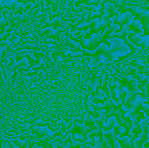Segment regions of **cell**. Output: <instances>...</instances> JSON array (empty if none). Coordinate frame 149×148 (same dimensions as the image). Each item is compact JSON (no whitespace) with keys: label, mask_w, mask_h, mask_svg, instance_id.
Returning <instances> with one entry per match:
<instances>
[{"label":"cell","mask_w":149,"mask_h":148,"mask_svg":"<svg viewBox=\"0 0 149 148\" xmlns=\"http://www.w3.org/2000/svg\"><path fill=\"white\" fill-rule=\"evenodd\" d=\"M144 147L146 148H149V142L148 143H147V144H144Z\"/></svg>","instance_id":"cell-50"},{"label":"cell","mask_w":149,"mask_h":148,"mask_svg":"<svg viewBox=\"0 0 149 148\" xmlns=\"http://www.w3.org/2000/svg\"><path fill=\"white\" fill-rule=\"evenodd\" d=\"M53 52H54L53 51H47L45 53V58H46V60L49 61V62H51L52 65H53V61H54V59L52 58V53Z\"/></svg>","instance_id":"cell-41"},{"label":"cell","mask_w":149,"mask_h":148,"mask_svg":"<svg viewBox=\"0 0 149 148\" xmlns=\"http://www.w3.org/2000/svg\"><path fill=\"white\" fill-rule=\"evenodd\" d=\"M52 5L51 4L50 6H49V10H48V13H49V17H50V20H52L53 18H55V17H59L60 16V10H58V11H56V12H54L53 10H52Z\"/></svg>","instance_id":"cell-31"},{"label":"cell","mask_w":149,"mask_h":148,"mask_svg":"<svg viewBox=\"0 0 149 148\" xmlns=\"http://www.w3.org/2000/svg\"><path fill=\"white\" fill-rule=\"evenodd\" d=\"M118 11L120 13L130 11L133 16H134V19L140 20L142 24L144 30L143 36L149 35V7H144L141 3H125Z\"/></svg>","instance_id":"cell-3"},{"label":"cell","mask_w":149,"mask_h":148,"mask_svg":"<svg viewBox=\"0 0 149 148\" xmlns=\"http://www.w3.org/2000/svg\"><path fill=\"white\" fill-rule=\"evenodd\" d=\"M120 27L119 24H114L113 25L111 28L109 29H106L104 31V34L101 35L100 33L98 34H95L93 36V38H89V39H86L85 38H81L79 40V44H81V46L83 47V49H86V50H89V51H94L95 49H97L99 47L100 44H107L108 46L111 45V42H108L107 39H108V36L112 33V32H114L116 31V30Z\"/></svg>","instance_id":"cell-4"},{"label":"cell","mask_w":149,"mask_h":148,"mask_svg":"<svg viewBox=\"0 0 149 148\" xmlns=\"http://www.w3.org/2000/svg\"><path fill=\"white\" fill-rule=\"evenodd\" d=\"M97 127L96 126H88V125H86V124H81V123H79L75 118L72 119V126L71 128H69L68 130L65 131V133H62L60 134V136L62 137V139H65L68 136L69 133H72V138L80 142V143H83L85 141H86L88 139H87V134L89 133H92L93 131L96 130Z\"/></svg>","instance_id":"cell-5"},{"label":"cell","mask_w":149,"mask_h":148,"mask_svg":"<svg viewBox=\"0 0 149 148\" xmlns=\"http://www.w3.org/2000/svg\"><path fill=\"white\" fill-rule=\"evenodd\" d=\"M100 21V18H95V19L92 20V21L89 22V23H87V22H86V21H83V20H79V21L78 22L77 24H75V25L70 24L69 26L72 27L71 32H73L74 31H77V30H78V31H82V30L86 31V30H88V29H90V28L92 29V28L95 27L96 24H97Z\"/></svg>","instance_id":"cell-10"},{"label":"cell","mask_w":149,"mask_h":148,"mask_svg":"<svg viewBox=\"0 0 149 148\" xmlns=\"http://www.w3.org/2000/svg\"><path fill=\"white\" fill-rule=\"evenodd\" d=\"M65 43H66V44H67L68 46H70V47H72V48H74V49L78 50L79 51H81L84 50L83 47L81 46V44H79V42H75V41H73L72 39H71L70 38H66Z\"/></svg>","instance_id":"cell-22"},{"label":"cell","mask_w":149,"mask_h":148,"mask_svg":"<svg viewBox=\"0 0 149 148\" xmlns=\"http://www.w3.org/2000/svg\"><path fill=\"white\" fill-rule=\"evenodd\" d=\"M72 133H69L68 136H67L66 138L62 139V140L59 141V144H60V145H63V146H67V143H68L69 141H71V139H72Z\"/></svg>","instance_id":"cell-40"},{"label":"cell","mask_w":149,"mask_h":148,"mask_svg":"<svg viewBox=\"0 0 149 148\" xmlns=\"http://www.w3.org/2000/svg\"><path fill=\"white\" fill-rule=\"evenodd\" d=\"M111 85H116L114 89L115 96L120 97L124 92H127V100H128L134 93L141 92L140 88L138 87L140 83L139 81L133 77V75L125 76L124 79H120L118 77H113L108 79Z\"/></svg>","instance_id":"cell-2"},{"label":"cell","mask_w":149,"mask_h":148,"mask_svg":"<svg viewBox=\"0 0 149 148\" xmlns=\"http://www.w3.org/2000/svg\"><path fill=\"white\" fill-rule=\"evenodd\" d=\"M10 36V32H7V31H4L3 34H0V41H4V40H7V38H9Z\"/></svg>","instance_id":"cell-42"},{"label":"cell","mask_w":149,"mask_h":148,"mask_svg":"<svg viewBox=\"0 0 149 148\" xmlns=\"http://www.w3.org/2000/svg\"><path fill=\"white\" fill-rule=\"evenodd\" d=\"M70 5H71V7H72V11H73V12L80 13V12H83V11L85 10L81 9L80 7H76L75 4H74V2L72 1V0H71V2H70Z\"/></svg>","instance_id":"cell-38"},{"label":"cell","mask_w":149,"mask_h":148,"mask_svg":"<svg viewBox=\"0 0 149 148\" xmlns=\"http://www.w3.org/2000/svg\"><path fill=\"white\" fill-rule=\"evenodd\" d=\"M58 125H61V126H62V131H63V133H65L66 130H68L69 128L72 127V122H70V123H66L65 120H60V121L58 123Z\"/></svg>","instance_id":"cell-32"},{"label":"cell","mask_w":149,"mask_h":148,"mask_svg":"<svg viewBox=\"0 0 149 148\" xmlns=\"http://www.w3.org/2000/svg\"><path fill=\"white\" fill-rule=\"evenodd\" d=\"M118 142L120 144L121 148H135L134 144V140H132V137L125 136V137H115Z\"/></svg>","instance_id":"cell-18"},{"label":"cell","mask_w":149,"mask_h":148,"mask_svg":"<svg viewBox=\"0 0 149 148\" xmlns=\"http://www.w3.org/2000/svg\"><path fill=\"white\" fill-rule=\"evenodd\" d=\"M100 63H102V64L105 63V57H104L103 53L91 57V60L88 64V66L89 67H96L97 65H100Z\"/></svg>","instance_id":"cell-20"},{"label":"cell","mask_w":149,"mask_h":148,"mask_svg":"<svg viewBox=\"0 0 149 148\" xmlns=\"http://www.w3.org/2000/svg\"><path fill=\"white\" fill-rule=\"evenodd\" d=\"M79 7H80L81 9L85 10H89V11H92V10H95L97 9V6L96 5H86V4H80Z\"/></svg>","instance_id":"cell-37"},{"label":"cell","mask_w":149,"mask_h":148,"mask_svg":"<svg viewBox=\"0 0 149 148\" xmlns=\"http://www.w3.org/2000/svg\"><path fill=\"white\" fill-rule=\"evenodd\" d=\"M115 19H114V24H119L120 28L122 29L125 24L128 23L132 17V13L130 11L125 12V13H120L119 11H115Z\"/></svg>","instance_id":"cell-13"},{"label":"cell","mask_w":149,"mask_h":148,"mask_svg":"<svg viewBox=\"0 0 149 148\" xmlns=\"http://www.w3.org/2000/svg\"><path fill=\"white\" fill-rule=\"evenodd\" d=\"M100 76H94L91 79H89L88 85L91 86L93 88V89L96 90V88L100 85Z\"/></svg>","instance_id":"cell-26"},{"label":"cell","mask_w":149,"mask_h":148,"mask_svg":"<svg viewBox=\"0 0 149 148\" xmlns=\"http://www.w3.org/2000/svg\"><path fill=\"white\" fill-rule=\"evenodd\" d=\"M79 20H81V18L79 17H73L72 18H67V21H71V22H72L73 24V25H75V24H78V22L79 21Z\"/></svg>","instance_id":"cell-44"},{"label":"cell","mask_w":149,"mask_h":148,"mask_svg":"<svg viewBox=\"0 0 149 148\" xmlns=\"http://www.w3.org/2000/svg\"><path fill=\"white\" fill-rule=\"evenodd\" d=\"M43 44H56L57 46H61V44H62V42L60 43V42H58V41H57L56 39H53V38H45L44 39H43Z\"/></svg>","instance_id":"cell-30"},{"label":"cell","mask_w":149,"mask_h":148,"mask_svg":"<svg viewBox=\"0 0 149 148\" xmlns=\"http://www.w3.org/2000/svg\"><path fill=\"white\" fill-rule=\"evenodd\" d=\"M112 24V21H110V20H108V21H102V20H100L97 24H96V26L95 27H93V28H92L91 30H90V32L89 33H87L86 35H93V34H98L100 31H104L107 27H109L110 26V24Z\"/></svg>","instance_id":"cell-15"},{"label":"cell","mask_w":149,"mask_h":148,"mask_svg":"<svg viewBox=\"0 0 149 148\" xmlns=\"http://www.w3.org/2000/svg\"><path fill=\"white\" fill-rule=\"evenodd\" d=\"M53 146V148H68V147L66 146H63V145H60L59 143H57V142H51ZM40 148V147H38Z\"/></svg>","instance_id":"cell-46"},{"label":"cell","mask_w":149,"mask_h":148,"mask_svg":"<svg viewBox=\"0 0 149 148\" xmlns=\"http://www.w3.org/2000/svg\"><path fill=\"white\" fill-rule=\"evenodd\" d=\"M10 139L12 140H24L26 139H30V134H25V133H20L18 135H14L13 137H10Z\"/></svg>","instance_id":"cell-34"},{"label":"cell","mask_w":149,"mask_h":148,"mask_svg":"<svg viewBox=\"0 0 149 148\" xmlns=\"http://www.w3.org/2000/svg\"><path fill=\"white\" fill-rule=\"evenodd\" d=\"M148 126H149V123H148Z\"/></svg>","instance_id":"cell-53"},{"label":"cell","mask_w":149,"mask_h":148,"mask_svg":"<svg viewBox=\"0 0 149 148\" xmlns=\"http://www.w3.org/2000/svg\"><path fill=\"white\" fill-rule=\"evenodd\" d=\"M18 72H19V73H21V74H28V73H30V72H31V69L25 70L24 68V69H23V68H22V69L20 68V69L18 70Z\"/></svg>","instance_id":"cell-47"},{"label":"cell","mask_w":149,"mask_h":148,"mask_svg":"<svg viewBox=\"0 0 149 148\" xmlns=\"http://www.w3.org/2000/svg\"><path fill=\"white\" fill-rule=\"evenodd\" d=\"M86 111H81L80 116H79V117L75 118V119H76V120H77L79 123H82V122H83V119L85 118V114H86Z\"/></svg>","instance_id":"cell-43"},{"label":"cell","mask_w":149,"mask_h":148,"mask_svg":"<svg viewBox=\"0 0 149 148\" xmlns=\"http://www.w3.org/2000/svg\"><path fill=\"white\" fill-rule=\"evenodd\" d=\"M30 65L29 60L26 56L23 57L22 59L19 62H17L15 58H11V62L6 66V69H8L10 72H17L21 67L22 68H28Z\"/></svg>","instance_id":"cell-11"},{"label":"cell","mask_w":149,"mask_h":148,"mask_svg":"<svg viewBox=\"0 0 149 148\" xmlns=\"http://www.w3.org/2000/svg\"><path fill=\"white\" fill-rule=\"evenodd\" d=\"M129 39L137 46L142 47L139 53H142L146 49L147 46H149V35L148 36H141L139 33L133 32L129 35Z\"/></svg>","instance_id":"cell-9"},{"label":"cell","mask_w":149,"mask_h":148,"mask_svg":"<svg viewBox=\"0 0 149 148\" xmlns=\"http://www.w3.org/2000/svg\"><path fill=\"white\" fill-rule=\"evenodd\" d=\"M35 144L38 147H45V148H52V144L49 143L48 141H40V142H35Z\"/></svg>","instance_id":"cell-39"},{"label":"cell","mask_w":149,"mask_h":148,"mask_svg":"<svg viewBox=\"0 0 149 148\" xmlns=\"http://www.w3.org/2000/svg\"><path fill=\"white\" fill-rule=\"evenodd\" d=\"M112 128H113L114 131H115L114 132V136L115 137L121 136L126 132V129L119 124V122H118L115 116L108 118L107 122H104L103 127H102V129H104V131H106V132L111 130Z\"/></svg>","instance_id":"cell-7"},{"label":"cell","mask_w":149,"mask_h":148,"mask_svg":"<svg viewBox=\"0 0 149 148\" xmlns=\"http://www.w3.org/2000/svg\"><path fill=\"white\" fill-rule=\"evenodd\" d=\"M127 29H128V25L127 24H125L123 26V28L119 31H114V32H112L109 36H108V39H111V38H119V39H124L127 33Z\"/></svg>","instance_id":"cell-19"},{"label":"cell","mask_w":149,"mask_h":148,"mask_svg":"<svg viewBox=\"0 0 149 148\" xmlns=\"http://www.w3.org/2000/svg\"><path fill=\"white\" fill-rule=\"evenodd\" d=\"M17 127L22 131V132H27V133H30L34 127H38V125L36 123H31V124H29V123H26L23 126H20L18 125Z\"/></svg>","instance_id":"cell-27"},{"label":"cell","mask_w":149,"mask_h":148,"mask_svg":"<svg viewBox=\"0 0 149 148\" xmlns=\"http://www.w3.org/2000/svg\"><path fill=\"white\" fill-rule=\"evenodd\" d=\"M8 51V48L6 47V49L4 48V46L3 47H1V55H0V58L1 59H3V58H4V55H5V53H4V51Z\"/></svg>","instance_id":"cell-48"},{"label":"cell","mask_w":149,"mask_h":148,"mask_svg":"<svg viewBox=\"0 0 149 148\" xmlns=\"http://www.w3.org/2000/svg\"><path fill=\"white\" fill-rule=\"evenodd\" d=\"M148 98H149V88L148 89ZM148 106H149V99H148Z\"/></svg>","instance_id":"cell-51"},{"label":"cell","mask_w":149,"mask_h":148,"mask_svg":"<svg viewBox=\"0 0 149 148\" xmlns=\"http://www.w3.org/2000/svg\"><path fill=\"white\" fill-rule=\"evenodd\" d=\"M2 1V3L3 2H6V3H10V2H12V1H14V0H1Z\"/></svg>","instance_id":"cell-49"},{"label":"cell","mask_w":149,"mask_h":148,"mask_svg":"<svg viewBox=\"0 0 149 148\" xmlns=\"http://www.w3.org/2000/svg\"><path fill=\"white\" fill-rule=\"evenodd\" d=\"M44 72V73H45V67H43V65L42 66H40V67H36L35 68V73L38 76L39 74H40V72Z\"/></svg>","instance_id":"cell-45"},{"label":"cell","mask_w":149,"mask_h":148,"mask_svg":"<svg viewBox=\"0 0 149 148\" xmlns=\"http://www.w3.org/2000/svg\"><path fill=\"white\" fill-rule=\"evenodd\" d=\"M147 88H148H148H149V83H148V85H147Z\"/></svg>","instance_id":"cell-52"},{"label":"cell","mask_w":149,"mask_h":148,"mask_svg":"<svg viewBox=\"0 0 149 148\" xmlns=\"http://www.w3.org/2000/svg\"><path fill=\"white\" fill-rule=\"evenodd\" d=\"M87 105L89 106V107L98 112L106 109L107 112L105 113V116L107 119L115 116L119 124L126 129V132L120 137H125V136L131 137L130 130L133 126V122L130 117H126V118L124 117L126 115V112L122 109V104L119 106H115L111 100H107V99H105L104 104H95L93 101H87Z\"/></svg>","instance_id":"cell-1"},{"label":"cell","mask_w":149,"mask_h":148,"mask_svg":"<svg viewBox=\"0 0 149 148\" xmlns=\"http://www.w3.org/2000/svg\"><path fill=\"white\" fill-rule=\"evenodd\" d=\"M107 3H113L116 8H120L121 6L124 5V3H126V0H104Z\"/></svg>","instance_id":"cell-33"},{"label":"cell","mask_w":149,"mask_h":148,"mask_svg":"<svg viewBox=\"0 0 149 148\" xmlns=\"http://www.w3.org/2000/svg\"><path fill=\"white\" fill-rule=\"evenodd\" d=\"M68 148H80L82 147V143L75 140L73 138L71 139V144L69 146H67Z\"/></svg>","instance_id":"cell-35"},{"label":"cell","mask_w":149,"mask_h":148,"mask_svg":"<svg viewBox=\"0 0 149 148\" xmlns=\"http://www.w3.org/2000/svg\"><path fill=\"white\" fill-rule=\"evenodd\" d=\"M5 13H7V10H1V20H0V27H1V34L4 32V27H7L9 25L8 18L5 17Z\"/></svg>","instance_id":"cell-21"},{"label":"cell","mask_w":149,"mask_h":148,"mask_svg":"<svg viewBox=\"0 0 149 148\" xmlns=\"http://www.w3.org/2000/svg\"><path fill=\"white\" fill-rule=\"evenodd\" d=\"M14 145H16L17 147H18L19 148H30L29 145H30V139H26L24 140H12Z\"/></svg>","instance_id":"cell-25"},{"label":"cell","mask_w":149,"mask_h":148,"mask_svg":"<svg viewBox=\"0 0 149 148\" xmlns=\"http://www.w3.org/2000/svg\"><path fill=\"white\" fill-rule=\"evenodd\" d=\"M62 133H63L62 126L58 131H55V132L52 131L48 126H38V127H34L31 131V134H36L38 139L40 140L44 138L45 135H46L50 140H54L55 138L57 136H59Z\"/></svg>","instance_id":"cell-6"},{"label":"cell","mask_w":149,"mask_h":148,"mask_svg":"<svg viewBox=\"0 0 149 148\" xmlns=\"http://www.w3.org/2000/svg\"><path fill=\"white\" fill-rule=\"evenodd\" d=\"M28 22H29V16H27L25 12H23V14H22V16L19 17L18 21H17V22H15V26H16L17 28H18V26L21 24V23L27 24Z\"/></svg>","instance_id":"cell-29"},{"label":"cell","mask_w":149,"mask_h":148,"mask_svg":"<svg viewBox=\"0 0 149 148\" xmlns=\"http://www.w3.org/2000/svg\"><path fill=\"white\" fill-rule=\"evenodd\" d=\"M148 96H146L143 92H138V93H134L128 100H127V104L130 105V106H134L135 103H137L139 101L148 102Z\"/></svg>","instance_id":"cell-16"},{"label":"cell","mask_w":149,"mask_h":148,"mask_svg":"<svg viewBox=\"0 0 149 148\" xmlns=\"http://www.w3.org/2000/svg\"><path fill=\"white\" fill-rule=\"evenodd\" d=\"M13 148H14V147H13Z\"/></svg>","instance_id":"cell-54"},{"label":"cell","mask_w":149,"mask_h":148,"mask_svg":"<svg viewBox=\"0 0 149 148\" xmlns=\"http://www.w3.org/2000/svg\"><path fill=\"white\" fill-rule=\"evenodd\" d=\"M100 0H78V2H74L76 7H79L82 3H86V5H96L98 6Z\"/></svg>","instance_id":"cell-24"},{"label":"cell","mask_w":149,"mask_h":148,"mask_svg":"<svg viewBox=\"0 0 149 148\" xmlns=\"http://www.w3.org/2000/svg\"><path fill=\"white\" fill-rule=\"evenodd\" d=\"M141 57H137L136 58V59L135 60H133V61H131L128 65H131V66H135V65H137L139 68H140V74H147V75H149V69L148 68V66L146 65H144L142 62H141Z\"/></svg>","instance_id":"cell-17"},{"label":"cell","mask_w":149,"mask_h":148,"mask_svg":"<svg viewBox=\"0 0 149 148\" xmlns=\"http://www.w3.org/2000/svg\"><path fill=\"white\" fill-rule=\"evenodd\" d=\"M108 45L106 44H101L99 45V47L97 49H95L94 51H89V50H86L84 49L83 51H79V53L84 56V57H93V56H96V55H100L102 54L104 52H106L108 50Z\"/></svg>","instance_id":"cell-14"},{"label":"cell","mask_w":149,"mask_h":148,"mask_svg":"<svg viewBox=\"0 0 149 148\" xmlns=\"http://www.w3.org/2000/svg\"><path fill=\"white\" fill-rule=\"evenodd\" d=\"M128 75H133V77L134 79H136L139 83L141 85H143L144 86H147L148 84L149 83V77L147 75H143V74H140L138 72V68L135 67V66H131L130 67V70L127 72L126 76H128Z\"/></svg>","instance_id":"cell-12"},{"label":"cell","mask_w":149,"mask_h":148,"mask_svg":"<svg viewBox=\"0 0 149 148\" xmlns=\"http://www.w3.org/2000/svg\"><path fill=\"white\" fill-rule=\"evenodd\" d=\"M64 31V28L63 27H58L57 29H54L52 26H50V27H45V28H43V29H40L38 31V34L40 36V37H43L45 35L46 38H53V39H56L57 41H60L61 43V39L59 38V35L61 32Z\"/></svg>","instance_id":"cell-8"},{"label":"cell","mask_w":149,"mask_h":148,"mask_svg":"<svg viewBox=\"0 0 149 148\" xmlns=\"http://www.w3.org/2000/svg\"><path fill=\"white\" fill-rule=\"evenodd\" d=\"M62 24V19L58 17H55L53 18L52 20H50L49 22L45 23V25L46 27H50V26H52L54 29H57L58 27H60Z\"/></svg>","instance_id":"cell-23"},{"label":"cell","mask_w":149,"mask_h":148,"mask_svg":"<svg viewBox=\"0 0 149 148\" xmlns=\"http://www.w3.org/2000/svg\"><path fill=\"white\" fill-rule=\"evenodd\" d=\"M68 57H71V56H70V55H68V56L65 55L63 51H58V52L54 51V52L52 53V58H53V59H54V62H58V61H59V60L65 59V58H68Z\"/></svg>","instance_id":"cell-28"},{"label":"cell","mask_w":149,"mask_h":148,"mask_svg":"<svg viewBox=\"0 0 149 148\" xmlns=\"http://www.w3.org/2000/svg\"><path fill=\"white\" fill-rule=\"evenodd\" d=\"M18 49H38V46H37V43H33V44H25L24 45L18 46Z\"/></svg>","instance_id":"cell-36"}]
</instances>
